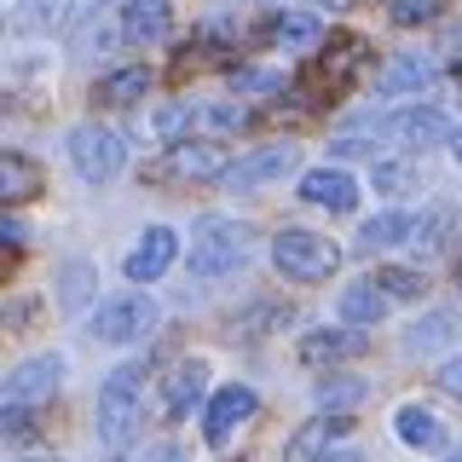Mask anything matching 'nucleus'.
Wrapping results in <instances>:
<instances>
[{
    "mask_svg": "<svg viewBox=\"0 0 462 462\" xmlns=\"http://www.w3.org/2000/svg\"><path fill=\"white\" fill-rule=\"evenodd\" d=\"M69 162H76V173H81L87 185H105L127 162V139L110 134V127H93V122H87V127L69 134Z\"/></svg>",
    "mask_w": 462,
    "mask_h": 462,
    "instance_id": "obj_5",
    "label": "nucleus"
},
{
    "mask_svg": "<svg viewBox=\"0 0 462 462\" xmlns=\"http://www.w3.org/2000/svg\"><path fill=\"white\" fill-rule=\"evenodd\" d=\"M358 399H365V382H358V375H329V382H318V404H324V411H353Z\"/></svg>",
    "mask_w": 462,
    "mask_h": 462,
    "instance_id": "obj_28",
    "label": "nucleus"
},
{
    "mask_svg": "<svg viewBox=\"0 0 462 462\" xmlns=\"http://www.w3.org/2000/svg\"><path fill=\"white\" fill-rule=\"evenodd\" d=\"M451 156H457V162H462V127H457V134H451Z\"/></svg>",
    "mask_w": 462,
    "mask_h": 462,
    "instance_id": "obj_39",
    "label": "nucleus"
},
{
    "mask_svg": "<svg viewBox=\"0 0 462 462\" xmlns=\"http://www.w3.org/2000/svg\"><path fill=\"white\" fill-rule=\"evenodd\" d=\"M445 336H451V318L439 312V318H428V324H416V329H411V346H416V353H428V346H439Z\"/></svg>",
    "mask_w": 462,
    "mask_h": 462,
    "instance_id": "obj_33",
    "label": "nucleus"
},
{
    "mask_svg": "<svg viewBox=\"0 0 462 462\" xmlns=\"http://www.w3.org/2000/svg\"><path fill=\"white\" fill-rule=\"evenodd\" d=\"M445 231H451V214H445V208L422 214V220H416V231H411V249L433 254V249H439V243H445Z\"/></svg>",
    "mask_w": 462,
    "mask_h": 462,
    "instance_id": "obj_30",
    "label": "nucleus"
},
{
    "mask_svg": "<svg viewBox=\"0 0 462 462\" xmlns=\"http://www.w3.org/2000/svg\"><path fill=\"white\" fill-rule=\"evenodd\" d=\"M341 433H346L341 416H318V422H307V428H295V433H289L283 462H324V457H329V445H336Z\"/></svg>",
    "mask_w": 462,
    "mask_h": 462,
    "instance_id": "obj_17",
    "label": "nucleus"
},
{
    "mask_svg": "<svg viewBox=\"0 0 462 462\" xmlns=\"http://www.w3.org/2000/svg\"><path fill=\"white\" fill-rule=\"evenodd\" d=\"M116 29H122V41H134V47H156V41L173 35V6L168 0H122V6H116Z\"/></svg>",
    "mask_w": 462,
    "mask_h": 462,
    "instance_id": "obj_7",
    "label": "nucleus"
},
{
    "mask_svg": "<svg viewBox=\"0 0 462 462\" xmlns=\"http://www.w3.org/2000/svg\"><path fill=\"white\" fill-rule=\"evenodd\" d=\"M387 134H393L399 144H411V151H428V144L451 139L457 127H451V116H445V110H433V105H416V110H399L393 122H387Z\"/></svg>",
    "mask_w": 462,
    "mask_h": 462,
    "instance_id": "obj_14",
    "label": "nucleus"
},
{
    "mask_svg": "<svg viewBox=\"0 0 462 462\" xmlns=\"http://www.w3.org/2000/svg\"><path fill=\"white\" fill-rule=\"evenodd\" d=\"M139 375H144V365H122L98 387V439L110 451L134 445V433H139Z\"/></svg>",
    "mask_w": 462,
    "mask_h": 462,
    "instance_id": "obj_2",
    "label": "nucleus"
},
{
    "mask_svg": "<svg viewBox=\"0 0 462 462\" xmlns=\"http://www.w3.org/2000/svg\"><path fill=\"white\" fill-rule=\"evenodd\" d=\"M382 312H387V289L365 278V283H346L341 289V318L353 329H370V324H382Z\"/></svg>",
    "mask_w": 462,
    "mask_h": 462,
    "instance_id": "obj_20",
    "label": "nucleus"
},
{
    "mask_svg": "<svg viewBox=\"0 0 462 462\" xmlns=\"http://www.w3.org/2000/svg\"><path fill=\"white\" fill-rule=\"evenodd\" d=\"M202 393H208V365H202V358L173 365L168 370V387H162V416H168V422H185V416L202 404Z\"/></svg>",
    "mask_w": 462,
    "mask_h": 462,
    "instance_id": "obj_12",
    "label": "nucleus"
},
{
    "mask_svg": "<svg viewBox=\"0 0 462 462\" xmlns=\"http://www.w3.org/2000/svg\"><path fill=\"white\" fill-rule=\"evenodd\" d=\"M324 462H365V457H358V451H329Z\"/></svg>",
    "mask_w": 462,
    "mask_h": 462,
    "instance_id": "obj_38",
    "label": "nucleus"
},
{
    "mask_svg": "<svg viewBox=\"0 0 462 462\" xmlns=\"http://www.w3.org/2000/svg\"><path fill=\"white\" fill-rule=\"evenodd\" d=\"M116 35H122V29H110L105 12H87V23L76 29V52H81V58H87V52H105Z\"/></svg>",
    "mask_w": 462,
    "mask_h": 462,
    "instance_id": "obj_29",
    "label": "nucleus"
},
{
    "mask_svg": "<svg viewBox=\"0 0 462 462\" xmlns=\"http://www.w3.org/2000/svg\"><path fill=\"white\" fill-rule=\"evenodd\" d=\"M433 18H439V0H393L399 29H416V23H433Z\"/></svg>",
    "mask_w": 462,
    "mask_h": 462,
    "instance_id": "obj_31",
    "label": "nucleus"
},
{
    "mask_svg": "<svg viewBox=\"0 0 462 462\" xmlns=\"http://www.w3.org/2000/svg\"><path fill=\"white\" fill-rule=\"evenodd\" d=\"M156 173H173V180H226L231 162H226V151L220 144H208V139H185V144H173V151L162 156V168Z\"/></svg>",
    "mask_w": 462,
    "mask_h": 462,
    "instance_id": "obj_10",
    "label": "nucleus"
},
{
    "mask_svg": "<svg viewBox=\"0 0 462 462\" xmlns=\"http://www.w3.org/2000/svg\"><path fill=\"white\" fill-rule=\"evenodd\" d=\"M173 260H180V237H173L168 226H151V231H144V237L134 243V249H127L122 272H127L134 283H156V278H162V272L173 266Z\"/></svg>",
    "mask_w": 462,
    "mask_h": 462,
    "instance_id": "obj_8",
    "label": "nucleus"
},
{
    "mask_svg": "<svg viewBox=\"0 0 462 462\" xmlns=\"http://www.w3.org/2000/svg\"><path fill=\"white\" fill-rule=\"evenodd\" d=\"M58 382H64V358H58V353L23 358V365L6 375V422H23L35 404H47Z\"/></svg>",
    "mask_w": 462,
    "mask_h": 462,
    "instance_id": "obj_6",
    "label": "nucleus"
},
{
    "mask_svg": "<svg viewBox=\"0 0 462 462\" xmlns=\"http://www.w3.org/2000/svg\"><path fill=\"white\" fill-rule=\"evenodd\" d=\"M393 428H399V439L404 445H416V451H433V445H445V428H439V416L433 411H422V404H404V411L393 416Z\"/></svg>",
    "mask_w": 462,
    "mask_h": 462,
    "instance_id": "obj_23",
    "label": "nucleus"
},
{
    "mask_svg": "<svg viewBox=\"0 0 462 462\" xmlns=\"http://www.w3.org/2000/svg\"><path fill=\"white\" fill-rule=\"evenodd\" d=\"M139 462H185V457H180V445H156V451L139 457Z\"/></svg>",
    "mask_w": 462,
    "mask_h": 462,
    "instance_id": "obj_37",
    "label": "nucleus"
},
{
    "mask_svg": "<svg viewBox=\"0 0 462 462\" xmlns=\"http://www.w3.org/2000/svg\"><path fill=\"white\" fill-rule=\"evenodd\" d=\"M365 58H370L365 41H358V35H341V41H336V58H324V81H329V87H346V81H353V69L365 64Z\"/></svg>",
    "mask_w": 462,
    "mask_h": 462,
    "instance_id": "obj_25",
    "label": "nucleus"
},
{
    "mask_svg": "<svg viewBox=\"0 0 462 462\" xmlns=\"http://www.w3.org/2000/svg\"><path fill=\"white\" fill-rule=\"evenodd\" d=\"M266 41L278 52H312L318 41H324V23H318L312 12H289V18H272L266 23Z\"/></svg>",
    "mask_w": 462,
    "mask_h": 462,
    "instance_id": "obj_19",
    "label": "nucleus"
},
{
    "mask_svg": "<svg viewBox=\"0 0 462 462\" xmlns=\"http://www.w3.org/2000/svg\"><path fill=\"white\" fill-rule=\"evenodd\" d=\"M12 35H52L69 23V0H18L12 6Z\"/></svg>",
    "mask_w": 462,
    "mask_h": 462,
    "instance_id": "obj_18",
    "label": "nucleus"
},
{
    "mask_svg": "<svg viewBox=\"0 0 462 462\" xmlns=\"http://www.w3.org/2000/svg\"><path fill=\"white\" fill-rule=\"evenodd\" d=\"M439 387L451 399H462V358H445V370H439Z\"/></svg>",
    "mask_w": 462,
    "mask_h": 462,
    "instance_id": "obj_36",
    "label": "nucleus"
},
{
    "mask_svg": "<svg viewBox=\"0 0 462 462\" xmlns=\"http://www.w3.org/2000/svg\"><path fill=\"white\" fill-rule=\"evenodd\" d=\"M411 231H416V214L387 208V214H375V220H365L358 249H393V243H411Z\"/></svg>",
    "mask_w": 462,
    "mask_h": 462,
    "instance_id": "obj_22",
    "label": "nucleus"
},
{
    "mask_svg": "<svg viewBox=\"0 0 462 462\" xmlns=\"http://www.w3.org/2000/svg\"><path fill=\"white\" fill-rule=\"evenodd\" d=\"M375 283L387 289V300H422V289H428V278H422V272H411V266H382V272H375Z\"/></svg>",
    "mask_w": 462,
    "mask_h": 462,
    "instance_id": "obj_27",
    "label": "nucleus"
},
{
    "mask_svg": "<svg viewBox=\"0 0 462 462\" xmlns=\"http://www.w3.org/2000/svg\"><path fill=\"white\" fill-rule=\"evenodd\" d=\"M249 122V110L243 105H202V127H220V134H231V127Z\"/></svg>",
    "mask_w": 462,
    "mask_h": 462,
    "instance_id": "obj_32",
    "label": "nucleus"
},
{
    "mask_svg": "<svg viewBox=\"0 0 462 462\" xmlns=\"http://www.w3.org/2000/svg\"><path fill=\"white\" fill-rule=\"evenodd\" d=\"M249 260V226L226 214H202L191 226V278H226Z\"/></svg>",
    "mask_w": 462,
    "mask_h": 462,
    "instance_id": "obj_1",
    "label": "nucleus"
},
{
    "mask_svg": "<svg viewBox=\"0 0 462 462\" xmlns=\"http://www.w3.org/2000/svg\"><path fill=\"white\" fill-rule=\"evenodd\" d=\"M300 197H307L312 208L353 214L358 208V180L346 168H312V173H300Z\"/></svg>",
    "mask_w": 462,
    "mask_h": 462,
    "instance_id": "obj_11",
    "label": "nucleus"
},
{
    "mask_svg": "<svg viewBox=\"0 0 462 462\" xmlns=\"http://www.w3.org/2000/svg\"><path fill=\"white\" fill-rule=\"evenodd\" d=\"M451 462H462V451H451Z\"/></svg>",
    "mask_w": 462,
    "mask_h": 462,
    "instance_id": "obj_40",
    "label": "nucleus"
},
{
    "mask_svg": "<svg viewBox=\"0 0 462 462\" xmlns=\"http://www.w3.org/2000/svg\"><path fill=\"white\" fill-rule=\"evenodd\" d=\"M404 185H411V168H404V162H382V168H375V191H404Z\"/></svg>",
    "mask_w": 462,
    "mask_h": 462,
    "instance_id": "obj_35",
    "label": "nucleus"
},
{
    "mask_svg": "<svg viewBox=\"0 0 462 462\" xmlns=\"http://www.w3.org/2000/svg\"><path fill=\"white\" fill-rule=\"evenodd\" d=\"M231 87H237V93H278L283 76H272V69H237Z\"/></svg>",
    "mask_w": 462,
    "mask_h": 462,
    "instance_id": "obj_34",
    "label": "nucleus"
},
{
    "mask_svg": "<svg viewBox=\"0 0 462 462\" xmlns=\"http://www.w3.org/2000/svg\"><path fill=\"white\" fill-rule=\"evenodd\" d=\"M156 318H162V307H156L151 295H116L105 300V307L93 312V341H110V346H127V341H144L156 329Z\"/></svg>",
    "mask_w": 462,
    "mask_h": 462,
    "instance_id": "obj_4",
    "label": "nucleus"
},
{
    "mask_svg": "<svg viewBox=\"0 0 462 462\" xmlns=\"http://www.w3.org/2000/svg\"><path fill=\"white\" fill-rule=\"evenodd\" d=\"M144 93H151V69H144V64L110 69V76L93 87V98H98V105H139Z\"/></svg>",
    "mask_w": 462,
    "mask_h": 462,
    "instance_id": "obj_21",
    "label": "nucleus"
},
{
    "mask_svg": "<svg viewBox=\"0 0 462 462\" xmlns=\"http://www.w3.org/2000/svg\"><path fill=\"white\" fill-rule=\"evenodd\" d=\"M202 122V105H191V98H180V105H162L156 110V134L173 139V144H185V134Z\"/></svg>",
    "mask_w": 462,
    "mask_h": 462,
    "instance_id": "obj_26",
    "label": "nucleus"
},
{
    "mask_svg": "<svg viewBox=\"0 0 462 462\" xmlns=\"http://www.w3.org/2000/svg\"><path fill=\"white\" fill-rule=\"evenodd\" d=\"M295 162H300L295 144H266V151H254V156H243V162H231L226 185H231V191H254V185H266V180H283Z\"/></svg>",
    "mask_w": 462,
    "mask_h": 462,
    "instance_id": "obj_13",
    "label": "nucleus"
},
{
    "mask_svg": "<svg viewBox=\"0 0 462 462\" xmlns=\"http://www.w3.org/2000/svg\"><path fill=\"white\" fill-rule=\"evenodd\" d=\"M272 266L295 283H324L341 266V249L329 237H318V231H278L272 237Z\"/></svg>",
    "mask_w": 462,
    "mask_h": 462,
    "instance_id": "obj_3",
    "label": "nucleus"
},
{
    "mask_svg": "<svg viewBox=\"0 0 462 462\" xmlns=\"http://www.w3.org/2000/svg\"><path fill=\"white\" fill-rule=\"evenodd\" d=\"M254 404H260V399H254V387H237V382L220 387V393L208 399V411H202V439H208V445H226V439H231V428L254 416Z\"/></svg>",
    "mask_w": 462,
    "mask_h": 462,
    "instance_id": "obj_9",
    "label": "nucleus"
},
{
    "mask_svg": "<svg viewBox=\"0 0 462 462\" xmlns=\"http://www.w3.org/2000/svg\"><path fill=\"white\" fill-rule=\"evenodd\" d=\"M370 346V336L365 329H312V336H300V358L307 365H336V358H358Z\"/></svg>",
    "mask_w": 462,
    "mask_h": 462,
    "instance_id": "obj_16",
    "label": "nucleus"
},
{
    "mask_svg": "<svg viewBox=\"0 0 462 462\" xmlns=\"http://www.w3.org/2000/svg\"><path fill=\"white\" fill-rule=\"evenodd\" d=\"M439 76V64H433V52H399L382 64V76H375V87H382L387 98H404V93H422V87Z\"/></svg>",
    "mask_w": 462,
    "mask_h": 462,
    "instance_id": "obj_15",
    "label": "nucleus"
},
{
    "mask_svg": "<svg viewBox=\"0 0 462 462\" xmlns=\"http://www.w3.org/2000/svg\"><path fill=\"white\" fill-rule=\"evenodd\" d=\"M35 191H41V168L29 162V156L6 151V162H0V197H6V202H29Z\"/></svg>",
    "mask_w": 462,
    "mask_h": 462,
    "instance_id": "obj_24",
    "label": "nucleus"
}]
</instances>
